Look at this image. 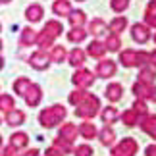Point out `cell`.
Returning a JSON list of instances; mask_svg holds the SVG:
<instances>
[{"label": "cell", "mask_w": 156, "mask_h": 156, "mask_svg": "<svg viewBox=\"0 0 156 156\" xmlns=\"http://www.w3.org/2000/svg\"><path fill=\"white\" fill-rule=\"evenodd\" d=\"M64 118H66V108H64L62 104H54V106H50V108H44V110L39 114V122H41V125H43V127H46V129H50V127H54V125H58Z\"/></svg>", "instance_id": "cell-1"}, {"label": "cell", "mask_w": 156, "mask_h": 156, "mask_svg": "<svg viewBox=\"0 0 156 156\" xmlns=\"http://www.w3.org/2000/svg\"><path fill=\"white\" fill-rule=\"evenodd\" d=\"M98 108H100L98 98L94 97V94H91V93H89L87 97H85V100H83L81 104H77V108H75V114H77L79 118H83V119H91V118H94V116H97Z\"/></svg>", "instance_id": "cell-2"}, {"label": "cell", "mask_w": 156, "mask_h": 156, "mask_svg": "<svg viewBox=\"0 0 156 156\" xmlns=\"http://www.w3.org/2000/svg\"><path fill=\"white\" fill-rule=\"evenodd\" d=\"M137 148H139V145L135 143V139L127 137V139H123L119 145H116V147L112 148V154L114 156H135L137 154Z\"/></svg>", "instance_id": "cell-3"}, {"label": "cell", "mask_w": 156, "mask_h": 156, "mask_svg": "<svg viewBox=\"0 0 156 156\" xmlns=\"http://www.w3.org/2000/svg\"><path fill=\"white\" fill-rule=\"evenodd\" d=\"M48 64H50V56L46 54L44 50H37V52H33L31 56H29V66L35 69H46L48 68Z\"/></svg>", "instance_id": "cell-4"}, {"label": "cell", "mask_w": 156, "mask_h": 156, "mask_svg": "<svg viewBox=\"0 0 156 156\" xmlns=\"http://www.w3.org/2000/svg\"><path fill=\"white\" fill-rule=\"evenodd\" d=\"M71 81H73L79 89H87V87H91L94 83V75H93V71H89V69H77L73 73V79Z\"/></svg>", "instance_id": "cell-5"}, {"label": "cell", "mask_w": 156, "mask_h": 156, "mask_svg": "<svg viewBox=\"0 0 156 156\" xmlns=\"http://www.w3.org/2000/svg\"><path fill=\"white\" fill-rule=\"evenodd\" d=\"M23 98H25L27 106H31V108L39 106L41 104V98H43V89H41L39 85H35V83H31V87L27 89V93L23 94Z\"/></svg>", "instance_id": "cell-6"}, {"label": "cell", "mask_w": 156, "mask_h": 156, "mask_svg": "<svg viewBox=\"0 0 156 156\" xmlns=\"http://www.w3.org/2000/svg\"><path fill=\"white\" fill-rule=\"evenodd\" d=\"M131 37H133V41H137V43L145 44L148 39H151V29H148V25H145V23H135L133 27H131Z\"/></svg>", "instance_id": "cell-7"}, {"label": "cell", "mask_w": 156, "mask_h": 156, "mask_svg": "<svg viewBox=\"0 0 156 156\" xmlns=\"http://www.w3.org/2000/svg\"><path fill=\"white\" fill-rule=\"evenodd\" d=\"M43 16H44V8L41 4H31V6H27V10H25V20L27 21H31V23H37L43 20Z\"/></svg>", "instance_id": "cell-8"}, {"label": "cell", "mask_w": 156, "mask_h": 156, "mask_svg": "<svg viewBox=\"0 0 156 156\" xmlns=\"http://www.w3.org/2000/svg\"><path fill=\"white\" fill-rule=\"evenodd\" d=\"M97 73H98V77H112L116 73V62H112V60H100L97 66Z\"/></svg>", "instance_id": "cell-9"}, {"label": "cell", "mask_w": 156, "mask_h": 156, "mask_svg": "<svg viewBox=\"0 0 156 156\" xmlns=\"http://www.w3.org/2000/svg\"><path fill=\"white\" fill-rule=\"evenodd\" d=\"M37 31L33 27H23L21 29V35H20V44L21 46H31L37 43Z\"/></svg>", "instance_id": "cell-10"}, {"label": "cell", "mask_w": 156, "mask_h": 156, "mask_svg": "<svg viewBox=\"0 0 156 156\" xmlns=\"http://www.w3.org/2000/svg\"><path fill=\"white\" fill-rule=\"evenodd\" d=\"M71 10H73V8H71V2H69V0H54V4H52L54 16H60V17L69 16Z\"/></svg>", "instance_id": "cell-11"}, {"label": "cell", "mask_w": 156, "mask_h": 156, "mask_svg": "<svg viewBox=\"0 0 156 156\" xmlns=\"http://www.w3.org/2000/svg\"><path fill=\"white\" fill-rule=\"evenodd\" d=\"M23 122H25V114H23L21 110L14 108V110L6 112V123L12 125V127H17V125H21Z\"/></svg>", "instance_id": "cell-12"}, {"label": "cell", "mask_w": 156, "mask_h": 156, "mask_svg": "<svg viewBox=\"0 0 156 156\" xmlns=\"http://www.w3.org/2000/svg\"><path fill=\"white\" fill-rule=\"evenodd\" d=\"M89 33H93L94 37H102L104 33H108V25L104 20H100V17H94V20L89 23Z\"/></svg>", "instance_id": "cell-13"}, {"label": "cell", "mask_w": 156, "mask_h": 156, "mask_svg": "<svg viewBox=\"0 0 156 156\" xmlns=\"http://www.w3.org/2000/svg\"><path fill=\"white\" fill-rule=\"evenodd\" d=\"M139 123H141L143 131H147L152 139H156V116H147V114H145Z\"/></svg>", "instance_id": "cell-14"}, {"label": "cell", "mask_w": 156, "mask_h": 156, "mask_svg": "<svg viewBox=\"0 0 156 156\" xmlns=\"http://www.w3.org/2000/svg\"><path fill=\"white\" fill-rule=\"evenodd\" d=\"M119 62H122L125 68H135L137 66V50H123V52H119Z\"/></svg>", "instance_id": "cell-15"}, {"label": "cell", "mask_w": 156, "mask_h": 156, "mask_svg": "<svg viewBox=\"0 0 156 156\" xmlns=\"http://www.w3.org/2000/svg\"><path fill=\"white\" fill-rule=\"evenodd\" d=\"M122 93H123V89L119 83H110V85L106 87V98L108 100H112V102H118L119 98H122Z\"/></svg>", "instance_id": "cell-16"}, {"label": "cell", "mask_w": 156, "mask_h": 156, "mask_svg": "<svg viewBox=\"0 0 156 156\" xmlns=\"http://www.w3.org/2000/svg\"><path fill=\"white\" fill-rule=\"evenodd\" d=\"M145 23L148 27H156V0H151L145 8Z\"/></svg>", "instance_id": "cell-17"}, {"label": "cell", "mask_w": 156, "mask_h": 156, "mask_svg": "<svg viewBox=\"0 0 156 156\" xmlns=\"http://www.w3.org/2000/svg\"><path fill=\"white\" fill-rule=\"evenodd\" d=\"M68 20L71 23V27H83L87 23V16L83 10H71V14L68 16Z\"/></svg>", "instance_id": "cell-18"}, {"label": "cell", "mask_w": 156, "mask_h": 156, "mask_svg": "<svg viewBox=\"0 0 156 156\" xmlns=\"http://www.w3.org/2000/svg\"><path fill=\"white\" fill-rule=\"evenodd\" d=\"M27 143H29V135L23 133V131H16V133L10 137V145H14L17 151H20V148H25Z\"/></svg>", "instance_id": "cell-19"}, {"label": "cell", "mask_w": 156, "mask_h": 156, "mask_svg": "<svg viewBox=\"0 0 156 156\" xmlns=\"http://www.w3.org/2000/svg\"><path fill=\"white\" fill-rule=\"evenodd\" d=\"M125 27H127V17H123V16L114 17V20L108 23V29H110L114 35H119L122 31H125Z\"/></svg>", "instance_id": "cell-20"}, {"label": "cell", "mask_w": 156, "mask_h": 156, "mask_svg": "<svg viewBox=\"0 0 156 156\" xmlns=\"http://www.w3.org/2000/svg\"><path fill=\"white\" fill-rule=\"evenodd\" d=\"M77 133H79V129H77L73 123H64L62 127H60V137L66 139V141H69V143L77 137Z\"/></svg>", "instance_id": "cell-21"}, {"label": "cell", "mask_w": 156, "mask_h": 156, "mask_svg": "<svg viewBox=\"0 0 156 156\" xmlns=\"http://www.w3.org/2000/svg\"><path fill=\"white\" fill-rule=\"evenodd\" d=\"M35 44H37L41 50H46L48 46H54V37H52V35H48L43 29V31L37 35V43H35Z\"/></svg>", "instance_id": "cell-22"}, {"label": "cell", "mask_w": 156, "mask_h": 156, "mask_svg": "<svg viewBox=\"0 0 156 156\" xmlns=\"http://www.w3.org/2000/svg\"><path fill=\"white\" fill-rule=\"evenodd\" d=\"M29 87H31V79H27V77H17L14 81V93L17 97H23Z\"/></svg>", "instance_id": "cell-23"}, {"label": "cell", "mask_w": 156, "mask_h": 156, "mask_svg": "<svg viewBox=\"0 0 156 156\" xmlns=\"http://www.w3.org/2000/svg\"><path fill=\"white\" fill-rule=\"evenodd\" d=\"M44 31L48 33V35H52L54 39H58L60 35H62L64 27H62V23H60L58 20H50V21H46V25H44Z\"/></svg>", "instance_id": "cell-24"}, {"label": "cell", "mask_w": 156, "mask_h": 156, "mask_svg": "<svg viewBox=\"0 0 156 156\" xmlns=\"http://www.w3.org/2000/svg\"><path fill=\"white\" fill-rule=\"evenodd\" d=\"M87 52L91 54L93 58H102L106 54V46H104V43H100V41H93V43L89 44Z\"/></svg>", "instance_id": "cell-25"}, {"label": "cell", "mask_w": 156, "mask_h": 156, "mask_svg": "<svg viewBox=\"0 0 156 156\" xmlns=\"http://www.w3.org/2000/svg\"><path fill=\"white\" fill-rule=\"evenodd\" d=\"M85 37H87V31L83 27H71V31L68 33L69 43H83Z\"/></svg>", "instance_id": "cell-26"}, {"label": "cell", "mask_w": 156, "mask_h": 156, "mask_svg": "<svg viewBox=\"0 0 156 156\" xmlns=\"http://www.w3.org/2000/svg\"><path fill=\"white\" fill-rule=\"evenodd\" d=\"M151 85H147V83H143V81H137L135 85H133V93H135V97H139V98H147V97H151Z\"/></svg>", "instance_id": "cell-27"}, {"label": "cell", "mask_w": 156, "mask_h": 156, "mask_svg": "<svg viewBox=\"0 0 156 156\" xmlns=\"http://www.w3.org/2000/svg\"><path fill=\"white\" fill-rule=\"evenodd\" d=\"M104 46H106V50L118 52V50H119V46H122V41H119V35H114V33H110V35L106 37V41H104Z\"/></svg>", "instance_id": "cell-28"}, {"label": "cell", "mask_w": 156, "mask_h": 156, "mask_svg": "<svg viewBox=\"0 0 156 156\" xmlns=\"http://www.w3.org/2000/svg\"><path fill=\"white\" fill-rule=\"evenodd\" d=\"M16 108V100L12 94H0V112H10Z\"/></svg>", "instance_id": "cell-29"}, {"label": "cell", "mask_w": 156, "mask_h": 156, "mask_svg": "<svg viewBox=\"0 0 156 156\" xmlns=\"http://www.w3.org/2000/svg\"><path fill=\"white\" fill-rule=\"evenodd\" d=\"M83 62H85V52H83L81 48H73L69 52V64L71 66H83Z\"/></svg>", "instance_id": "cell-30"}, {"label": "cell", "mask_w": 156, "mask_h": 156, "mask_svg": "<svg viewBox=\"0 0 156 156\" xmlns=\"http://www.w3.org/2000/svg\"><path fill=\"white\" fill-rule=\"evenodd\" d=\"M156 79V71L152 68H143L141 69V73H139V81L143 83H147V85H152Z\"/></svg>", "instance_id": "cell-31"}, {"label": "cell", "mask_w": 156, "mask_h": 156, "mask_svg": "<svg viewBox=\"0 0 156 156\" xmlns=\"http://www.w3.org/2000/svg\"><path fill=\"white\" fill-rule=\"evenodd\" d=\"M79 133H81V137H83V139H94V135H97V127H94L93 123L85 122V123H81V127H79Z\"/></svg>", "instance_id": "cell-32"}, {"label": "cell", "mask_w": 156, "mask_h": 156, "mask_svg": "<svg viewBox=\"0 0 156 156\" xmlns=\"http://www.w3.org/2000/svg\"><path fill=\"white\" fill-rule=\"evenodd\" d=\"M118 119V110L114 106H108V108H104L102 110V122L106 123V125H110V123H114Z\"/></svg>", "instance_id": "cell-33"}, {"label": "cell", "mask_w": 156, "mask_h": 156, "mask_svg": "<svg viewBox=\"0 0 156 156\" xmlns=\"http://www.w3.org/2000/svg\"><path fill=\"white\" fill-rule=\"evenodd\" d=\"M48 56H50V62H64L68 54H66L64 46H52V50H50Z\"/></svg>", "instance_id": "cell-34"}, {"label": "cell", "mask_w": 156, "mask_h": 156, "mask_svg": "<svg viewBox=\"0 0 156 156\" xmlns=\"http://www.w3.org/2000/svg\"><path fill=\"white\" fill-rule=\"evenodd\" d=\"M122 119H123V123L127 125V127H133V125L139 122V114H137L135 110H127V112H123Z\"/></svg>", "instance_id": "cell-35"}, {"label": "cell", "mask_w": 156, "mask_h": 156, "mask_svg": "<svg viewBox=\"0 0 156 156\" xmlns=\"http://www.w3.org/2000/svg\"><path fill=\"white\" fill-rule=\"evenodd\" d=\"M87 94H89V93L85 91V89H77V91H73V93L69 94V102L73 104V106H77V104H81L83 100H85Z\"/></svg>", "instance_id": "cell-36"}, {"label": "cell", "mask_w": 156, "mask_h": 156, "mask_svg": "<svg viewBox=\"0 0 156 156\" xmlns=\"http://www.w3.org/2000/svg\"><path fill=\"white\" fill-rule=\"evenodd\" d=\"M114 139H116V135H114V131L110 129V127H108V125H106V127L102 129V131H100V143H102V145H112V143H114Z\"/></svg>", "instance_id": "cell-37"}, {"label": "cell", "mask_w": 156, "mask_h": 156, "mask_svg": "<svg viewBox=\"0 0 156 156\" xmlns=\"http://www.w3.org/2000/svg\"><path fill=\"white\" fill-rule=\"evenodd\" d=\"M129 0H110V8L116 12V14H122V12L127 10Z\"/></svg>", "instance_id": "cell-38"}, {"label": "cell", "mask_w": 156, "mask_h": 156, "mask_svg": "<svg viewBox=\"0 0 156 156\" xmlns=\"http://www.w3.org/2000/svg\"><path fill=\"white\" fill-rule=\"evenodd\" d=\"M54 148L66 154V152H69V151H71V143H69V141H66V139H62V137H58V139L54 141Z\"/></svg>", "instance_id": "cell-39"}, {"label": "cell", "mask_w": 156, "mask_h": 156, "mask_svg": "<svg viewBox=\"0 0 156 156\" xmlns=\"http://www.w3.org/2000/svg\"><path fill=\"white\" fill-rule=\"evenodd\" d=\"M133 110L139 114V116H145L147 114V104L143 102V98H139V100H135V104H133Z\"/></svg>", "instance_id": "cell-40"}, {"label": "cell", "mask_w": 156, "mask_h": 156, "mask_svg": "<svg viewBox=\"0 0 156 156\" xmlns=\"http://www.w3.org/2000/svg\"><path fill=\"white\" fill-rule=\"evenodd\" d=\"M93 154V148L89 145H81L75 148V156H91Z\"/></svg>", "instance_id": "cell-41"}, {"label": "cell", "mask_w": 156, "mask_h": 156, "mask_svg": "<svg viewBox=\"0 0 156 156\" xmlns=\"http://www.w3.org/2000/svg\"><path fill=\"white\" fill-rule=\"evenodd\" d=\"M0 156H20V154H17V148H16L14 145H8V147L2 151V154H0Z\"/></svg>", "instance_id": "cell-42"}, {"label": "cell", "mask_w": 156, "mask_h": 156, "mask_svg": "<svg viewBox=\"0 0 156 156\" xmlns=\"http://www.w3.org/2000/svg\"><path fill=\"white\" fill-rule=\"evenodd\" d=\"M44 156H64V154L60 152V151H56V148L52 147V148H48V151H46V154H44Z\"/></svg>", "instance_id": "cell-43"}, {"label": "cell", "mask_w": 156, "mask_h": 156, "mask_svg": "<svg viewBox=\"0 0 156 156\" xmlns=\"http://www.w3.org/2000/svg\"><path fill=\"white\" fill-rule=\"evenodd\" d=\"M147 156H156V145H151V147H147Z\"/></svg>", "instance_id": "cell-44"}, {"label": "cell", "mask_w": 156, "mask_h": 156, "mask_svg": "<svg viewBox=\"0 0 156 156\" xmlns=\"http://www.w3.org/2000/svg\"><path fill=\"white\" fill-rule=\"evenodd\" d=\"M20 156H39V151H37V148H31V151L23 152V154H20Z\"/></svg>", "instance_id": "cell-45"}, {"label": "cell", "mask_w": 156, "mask_h": 156, "mask_svg": "<svg viewBox=\"0 0 156 156\" xmlns=\"http://www.w3.org/2000/svg\"><path fill=\"white\" fill-rule=\"evenodd\" d=\"M148 62H151V64L154 66V68H156V50H154V52H151V54H148Z\"/></svg>", "instance_id": "cell-46"}, {"label": "cell", "mask_w": 156, "mask_h": 156, "mask_svg": "<svg viewBox=\"0 0 156 156\" xmlns=\"http://www.w3.org/2000/svg\"><path fill=\"white\" fill-rule=\"evenodd\" d=\"M151 98H152L154 102H156V89H154V91H151Z\"/></svg>", "instance_id": "cell-47"}, {"label": "cell", "mask_w": 156, "mask_h": 156, "mask_svg": "<svg viewBox=\"0 0 156 156\" xmlns=\"http://www.w3.org/2000/svg\"><path fill=\"white\" fill-rule=\"evenodd\" d=\"M2 68H4V58L0 56V69H2Z\"/></svg>", "instance_id": "cell-48"}, {"label": "cell", "mask_w": 156, "mask_h": 156, "mask_svg": "<svg viewBox=\"0 0 156 156\" xmlns=\"http://www.w3.org/2000/svg\"><path fill=\"white\" fill-rule=\"evenodd\" d=\"M12 0H0V4H10Z\"/></svg>", "instance_id": "cell-49"}, {"label": "cell", "mask_w": 156, "mask_h": 156, "mask_svg": "<svg viewBox=\"0 0 156 156\" xmlns=\"http://www.w3.org/2000/svg\"><path fill=\"white\" fill-rule=\"evenodd\" d=\"M0 52H2V41H0Z\"/></svg>", "instance_id": "cell-50"}, {"label": "cell", "mask_w": 156, "mask_h": 156, "mask_svg": "<svg viewBox=\"0 0 156 156\" xmlns=\"http://www.w3.org/2000/svg\"><path fill=\"white\" fill-rule=\"evenodd\" d=\"M0 147H2V137H0Z\"/></svg>", "instance_id": "cell-51"}, {"label": "cell", "mask_w": 156, "mask_h": 156, "mask_svg": "<svg viewBox=\"0 0 156 156\" xmlns=\"http://www.w3.org/2000/svg\"><path fill=\"white\" fill-rule=\"evenodd\" d=\"M154 43H156V33H154Z\"/></svg>", "instance_id": "cell-52"}, {"label": "cell", "mask_w": 156, "mask_h": 156, "mask_svg": "<svg viewBox=\"0 0 156 156\" xmlns=\"http://www.w3.org/2000/svg\"><path fill=\"white\" fill-rule=\"evenodd\" d=\"M77 2H85V0H77Z\"/></svg>", "instance_id": "cell-53"}, {"label": "cell", "mask_w": 156, "mask_h": 156, "mask_svg": "<svg viewBox=\"0 0 156 156\" xmlns=\"http://www.w3.org/2000/svg\"><path fill=\"white\" fill-rule=\"evenodd\" d=\"M0 31H2V25H0Z\"/></svg>", "instance_id": "cell-54"}]
</instances>
